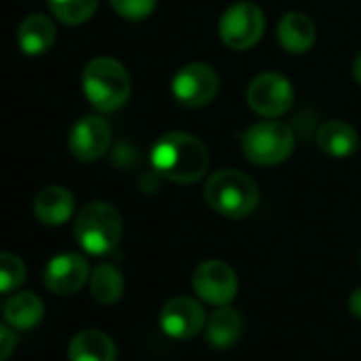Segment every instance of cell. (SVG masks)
I'll use <instances>...</instances> for the list:
<instances>
[{
	"mask_svg": "<svg viewBox=\"0 0 361 361\" xmlns=\"http://www.w3.org/2000/svg\"><path fill=\"white\" fill-rule=\"evenodd\" d=\"M153 168L172 183H196L207 174L209 151L192 134L168 132L151 149Z\"/></svg>",
	"mask_w": 361,
	"mask_h": 361,
	"instance_id": "obj_1",
	"label": "cell"
},
{
	"mask_svg": "<svg viewBox=\"0 0 361 361\" xmlns=\"http://www.w3.org/2000/svg\"><path fill=\"white\" fill-rule=\"evenodd\" d=\"M83 92L92 106L100 113L119 111L130 98V75L113 58H96L83 71Z\"/></svg>",
	"mask_w": 361,
	"mask_h": 361,
	"instance_id": "obj_2",
	"label": "cell"
},
{
	"mask_svg": "<svg viewBox=\"0 0 361 361\" xmlns=\"http://www.w3.org/2000/svg\"><path fill=\"white\" fill-rule=\"evenodd\" d=\"M204 198L213 211L230 219L251 215L259 202V192L253 180L238 170L215 172L204 188Z\"/></svg>",
	"mask_w": 361,
	"mask_h": 361,
	"instance_id": "obj_3",
	"label": "cell"
},
{
	"mask_svg": "<svg viewBox=\"0 0 361 361\" xmlns=\"http://www.w3.org/2000/svg\"><path fill=\"white\" fill-rule=\"evenodd\" d=\"M121 215L109 202H90L75 221V238L90 255H109L121 240Z\"/></svg>",
	"mask_w": 361,
	"mask_h": 361,
	"instance_id": "obj_4",
	"label": "cell"
},
{
	"mask_svg": "<svg viewBox=\"0 0 361 361\" xmlns=\"http://www.w3.org/2000/svg\"><path fill=\"white\" fill-rule=\"evenodd\" d=\"M295 147V136L281 121H262L243 134V151L257 166H274L285 161Z\"/></svg>",
	"mask_w": 361,
	"mask_h": 361,
	"instance_id": "obj_5",
	"label": "cell"
},
{
	"mask_svg": "<svg viewBox=\"0 0 361 361\" xmlns=\"http://www.w3.org/2000/svg\"><path fill=\"white\" fill-rule=\"evenodd\" d=\"M266 30L264 13L253 3H236L232 5L219 20V37L221 41L236 51L251 49L259 43Z\"/></svg>",
	"mask_w": 361,
	"mask_h": 361,
	"instance_id": "obj_6",
	"label": "cell"
},
{
	"mask_svg": "<svg viewBox=\"0 0 361 361\" xmlns=\"http://www.w3.org/2000/svg\"><path fill=\"white\" fill-rule=\"evenodd\" d=\"M170 90L176 102L188 109H200L215 100L219 92V77L213 66L194 62L176 71Z\"/></svg>",
	"mask_w": 361,
	"mask_h": 361,
	"instance_id": "obj_7",
	"label": "cell"
},
{
	"mask_svg": "<svg viewBox=\"0 0 361 361\" xmlns=\"http://www.w3.org/2000/svg\"><path fill=\"white\" fill-rule=\"evenodd\" d=\"M192 285L198 298L213 306H228L238 293V276L232 266L221 259L202 262L194 270Z\"/></svg>",
	"mask_w": 361,
	"mask_h": 361,
	"instance_id": "obj_8",
	"label": "cell"
},
{
	"mask_svg": "<svg viewBox=\"0 0 361 361\" xmlns=\"http://www.w3.org/2000/svg\"><path fill=\"white\" fill-rule=\"evenodd\" d=\"M247 102L262 117H281L293 104V85L279 73H262L251 81Z\"/></svg>",
	"mask_w": 361,
	"mask_h": 361,
	"instance_id": "obj_9",
	"label": "cell"
},
{
	"mask_svg": "<svg viewBox=\"0 0 361 361\" xmlns=\"http://www.w3.org/2000/svg\"><path fill=\"white\" fill-rule=\"evenodd\" d=\"M159 327L174 340H188L207 327V312L194 298L178 295L166 302L159 312Z\"/></svg>",
	"mask_w": 361,
	"mask_h": 361,
	"instance_id": "obj_10",
	"label": "cell"
},
{
	"mask_svg": "<svg viewBox=\"0 0 361 361\" xmlns=\"http://www.w3.org/2000/svg\"><path fill=\"white\" fill-rule=\"evenodd\" d=\"M90 276L87 259L79 253H62L56 255L43 272L45 287L56 295H73L77 293Z\"/></svg>",
	"mask_w": 361,
	"mask_h": 361,
	"instance_id": "obj_11",
	"label": "cell"
},
{
	"mask_svg": "<svg viewBox=\"0 0 361 361\" xmlns=\"http://www.w3.org/2000/svg\"><path fill=\"white\" fill-rule=\"evenodd\" d=\"M109 145H111V128L104 119L96 115L79 119L68 138L71 153L81 161L100 159L106 153Z\"/></svg>",
	"mask_w": 361,
	"mask_h": 361,
	"instance_id": "obj_12",
	"label": "cell"
},
{
	"mask_svg": "<svg viewBox=\"0 0 361 361\" xmlns=\"http://www.w3.org/2000/svg\"><path fill=\"white\" fill-rule=\"evenodd\" d=\"M71 361H117L113 338L100 329H83L68 344Z\"/></svg>",
	"mask_w": 361,
	"mask_h": 361,
	"instance_id": "obj_13",
	"label": "cell"
},
{
	"mask_svg": "<svg viewBox=\"0 0 361 361\" xmlns=\"http://www.w3.org/2000/svg\"><path fill=\"white\" fill-rule=\"evenodd\" d=\"M75 211V198L66 188L49 185L39 192L35 200L37 219L45 226H62L71 219Z\"/></svg>",
	"mask_w": 361,
	"mask_h": 361,
	"instance_id": "obj_14",
	"label": "cell"
},
{
	"mask_svg": "<svg viewBox=\"0 0 361 361\" xmlns=\"http://www.w3.org/2000/svg\"><path fill=\"white\" fill-rule=\"evenodd\" d=\"M276 35H279V43L289 54L308 51L317 39V30H314V24L310 22V18H306L304 13H298V11L283 16V20L279 22Z\"/></svg>",
	"mask_w": 361,
	"mask_h": 361,
	"instance_id": "obj_15",
	"label": "cell"
},
{
	"mask_svg": "<svg viewBox=\"0 0 361 361\" xmlns=\"http://www.w3.org/2000/svg\"><path fill=\"white\" fill-rule=\"evenodd\" d=\"M317 142H319V149L329 155V157H336V159H344V157H350L357 147H359V136L357 132L353 130V126H348L346 121H327L319 128V134H317Z\"/></svg>",
	"mask_w": 361,
	"mask_h": 361,
	"instance_id": "obj_16",
	"label": "cell"
},
{
	"mask_svg": "<svg viewBox=\"0 0 361 361\" xmlns=\"http://www.w3.org/2000/svg\"><path fill=\"white\" fill-rule=\"evenodd\" d=\"M243 334V317L238 310L228 306H217V310L207 319V340L215 348L232 346Z\"/></svg>",
	"mask_w": 361,
	"mask_h": 361,
	"instance_id": "obj_17",
	"label": "cell"
},
{
	"mask_svg": "<svg viewBox=\"0 0 361 361\" xmlns=\"http://www.w3.org/2000/svg\"><path fill=\"white\" fill-rule=\"evenodd\" d=\"M20 47L26 56H41L45 54L56 41V26L45 16H30L22 22L18 32Z\"/></svg>",
	"mask_w": 361,
	"mask_h": 361,
	"instance_id": "obj_18",
	"label": "cell"
},
{
	"mask_svg": "<svg viewBox=\"0 0 361 361\" xmlns=\"http://www.w3.org/2000/svg\"><path fill=\"white\" fill-rule=\"evenodd\" d=\"M43 314H45V306H43L41 298L30 291L16 293L5 304V319L16 329H30V327L39 325Z\"/></svg>",
	"mask_w": 361,
	"mask_h": 361,
	"instance_id": "obj_19",
	"label": "cell"
},
{
	"mask_svg": "<svg viewBox=\"0 0 361 361\" xmlns=\"http://www.w3.org/2000/svg\"><path fill=\"white\" fill-rule=\"evenodd\" d=\"M90 289L100 304H115L123 295V276L115 266L100 264L90 274Z\"/></svg>",
	"mask_w": 361,
	"mask_h": 361,
	"instance_id": "obj_20",
	"label": "cell"
},
{
	"mask_svg": "<svg viewBox=\"0 0 361 361\" xmlns=\"http://www.w3.org/2000/svg\"><path fill=\"white\" fill-rule=\"evenodd\" d=\"M51 13L68 26L85 24L98 9V0H49Z\"/></svg>",
	"mask_w": 361,
	"mask_h": 361,
	"instance_id": "obj_21",
	"label": "cell"
},
{
	"mask_svg": "<svg viewBox=\"0 0 361 361\" xmlns=\"http://www.w3.org/2000/svg\"><path fill=\"white\" fill-rule=\"evenodd\" d=\"M26 281V264L16 253H0V293H9Z\"/></svg>",
	"mask_w": 361,
	"mask_h": 361,
	"instance_id": "obj_22",
	"label": "cell"
},
{
	"mask_svg": "<svg viewBox=\"0 0 361 361\" xmlns=\"http://www.w3.org/2000/svg\"><path fill=\"white\" fill-rule=\"evenodd\" d=\"M157 0H111V7L126 20L138 22L153 13Z\"/></svg>",
	"mask_w": 361,
	"mask_h": 361,
	"instance_id": "obj_23",
	"label": "cell"
},
{
	"mask_svg": "<svg viewBox=\"0 0 361 361\" xmlns=\"http://www.w3.org/2000/svg\"><path fill=\"white\" fill-rule=\"evenodd\" d=\"M16 342H18V338H16L13 329L0 323V361H7L11 357Z\"/></svg>",
	"mask_w": 361,
	"mask_h": 361,
	"instance_id": "obj_24",
	"label": "cell"
},
{
	"mask_svg": "<svg viewBox=\"0 0 361 361\" xmlns=\"http://www.w3.org/2000/svg\"><path fill=\"white\" fill-rule=\"evenodd\" d=\"M348 310L355 319H361V287H357L348 298Z\"/></svg>",
	"mask_w": 361,
	"mask_h": 361,
	"instance_id": "obj_25",
	"label": "cell"
},
{
	"mask_svg": "<svg viewBox=\"0 0 361 361\" xmlns=\"http://www.w3.org/2000/svg\"><path fill=\"white\" fill-rule=\"evenodd\" d=\"M353 75H355V79H357V83L361 85V54L355 58V64H353Z\"/></svg>",
	"mask_w": 361,
	"mask_h": 361,
	"instance_id": "obj_26",
	"label": "cell"
},
{
	"mask_svg": "<svg viewBox=\"0 0 361 361\" xmlns=\"http://www.w3.org/2000/svg\"><path fill=\"white\" fill-rule=\"evenodd\" d=\"M359 264H361V255H359Z\"/></svg>",
	"mask_w": 361,
	"mask_h": 361,
	"instance_id": "obj_27",
	"label": "cell"
}]
</instances>
